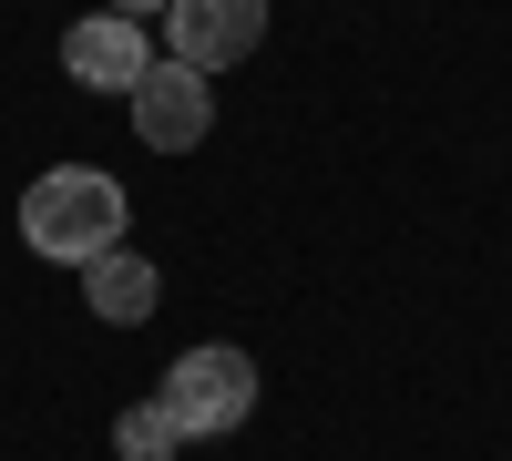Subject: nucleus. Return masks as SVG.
Wrapping results in <instances>:
<instances>
[{
    "mask_svg": "<svg viewBox=\"0 0 512 461\" xmlns=\"http://www.w3.org/2000/svg\"><path fill=\"white\" fill-rule=\"evenodd\" d=\"M123 185L103 175V164H52V175H31L21 185V236L41 246L52 267H93L123 246Z\"/></svg>",
    "mask_w": 512,
    "mask_h": 461,
    "instance_id": "1",
    "label": "nucleus"
},
{
    "mask_svg": "<svg viewBox=\"0 0 512 461\" xmlns=\"http://www.w3.org/2000/svg\"><path fill=\"white\" fill-rule=\"evenodd\" d=\"M164 421H175V441H226V431H246V410H256V359L246 349H185L175 369H164Z\"/></svg>",
    "mask_w": 512,
    "mask_h": 461,
    "instance_id": "2",
    "label": "nucleus"
},
{
    "mask_svg": "<svg viewBox=\"0 0 512 461\" xmlns=\"http://www.w3.org/2000/svg\"><path fill=\"white\" fill-rule=\"evenodd\" d=\"M123 103H134V134H144L154 154H195L205 134H216V82H205L195 62H175V52H164Z\"/></svg>",
    "mask_w": 512,
    "mask_h": 461,
    "instance_id": "3",
    "label": "nucleus"
},
{
    "mask_svg": "<svg viewBox=\"0 0 512 461\" xmlns=\"http://www.w3.org/2000/svg\"><path fill=\"white\" fill-rule=\"evenodd\" d=\"M164 41H175V62H195V72H226V62H246L256 41H267V0H175V11H164Z\"/></svg>",
    "mask_w": 512,
    "mask_h": 461,
    "instance_id": "4",
    "label": "nucleus"
},
{
    "mask_svg": "<svg viewBox=\"0 0 512 461\" xmlns=\"http://www.w3.org/2000/svg\"><path fill=\"white\" fill-rule=\"evenodd\" d=\"M62 72L82 82V93H134V82L154 72V41H144V21L93 11V21H72V31H62Z\"/></svg>",
    "mask_w": 512,
    "mask_h": 461,
    "instance_id": "5",
    "label": "nucleus"
},
{
    "mask_svg": "<svg viewBox=\"0 0 512 461\" xmlns=\"http://www.w3.org/2000/svg\"><path fill=\"white\" fill-rule=\"evenodd\" d=\"M154 298H164V277H154V257H134V246H113V257L82 267V308H93L103 328H144Z\"/></svg>",
    "mask_w": 512,
    "mask_h": 461,
    "instance_id": "6",
    "label": "nucleus"
},
{
    "mask_svg": "<svg viewBox=\"0 0 512 461\" xmlns=\"http://www.w3.org/2000/svg\"><path fill=\"white\" fill-rule=\"evenodd\" d=\"M113 451H123V461H164V451H175V421H164V400L123 410V421H113Z\"/></svg>",
    "mask_w": 512,
    "mask_h": 461,
    "instance_id": "7",
    "label": "nucleus"
},
{
    "mask_svg": "<svg viewBox=\"0 0 512 461\" xmlns=\"http://www.w3.org/2000/svg\"><path fill=\"white\" fill-rule=\"evenodd\" d=\"M103 11H123V21H154V11H175V0H103Z\"/></svg>",
    "mask_w": 512,
    "mask_h": 461,
    "instance_id": "8",
    "label": "nucleus"
}]
</instances>
